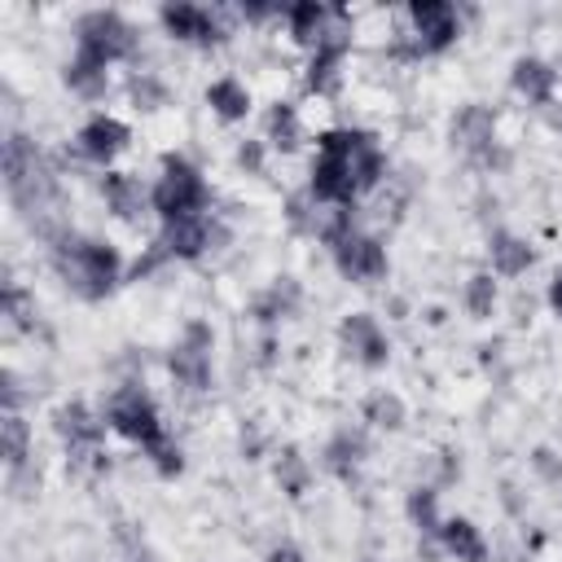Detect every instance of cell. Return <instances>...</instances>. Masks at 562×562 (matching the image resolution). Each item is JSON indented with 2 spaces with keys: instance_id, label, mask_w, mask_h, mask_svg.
Instances as JSON below:
<instances>
[{
  "instance_id": "cell-1",
  "label": "cell",
  "mask_w": 562,
  "mask_h": 562,
  "mask_svg": "<svg viewBox=\"0 0 562 562\" xmlns=\"http://www.w3.org/2000/svg\"><path fill=\"white\" fill-rule=\"evenodd\" d=\"M53 268L66 281V290H75L88 303L105 299L123 277L119 250L101 237H79V233H57L53 237Z\"/></svg>"
},
{
  "instance_id": "cell-2",
  "label": "cell",
  "mask_w": 562,
  "mask_h": 562,
  "mask_svg": "<svg viewBox=\"0 0 562 562\" xmlns=\"http://www.w3.org/2000/svg\"><path fill=\"white\" fill-rule=\"evenodd\" d=\"M351 145L356 127H329L316 136V162H312V184L307 193L321 206H351L360 198V180L351 167Z\"/></svg>"
},
{
  "instance_id": "cell-3",
  "label": "cell",
  "mask_w": 562,
  "mask_h": 562,
  "mask_svg": "<svg viewBox=\"0 0 562 562\" xmlns=\"http://www.w3.org/2000/svg\"><path fill=\"white\" fill-rule=\"evenodd\" d=\"M132 53H136V31L123 13L92 9V13L79 18V26H75V57L79 61H92V66L110 70L114 61H123Z\"/></svg>"
},
{
  "instance_id": "cell-4",
  "label": "cell",
  "mask_w": 562,
  "mask_h": 562,
  "mask_svg": "<svg viewBox=\"0 0 562 562\" xmlns=\"http://www.w3.org/2000/svg\"><path fill=\"white\" fill-rule=\"evenodd\" d=\"M4 189L13 198L18 211H40L53 198V167L44 162V154L26 140V136H9L4 140Z\"/></svg>"
},
{
  "instance_id": "cell-5",
  "label": "cell",
  "mask_w": 562,
  "mask_h": 562,
  "mask_svg": "<svg viewBox=\"0 0 562 562\" xmlns=\"http://www.w3.org/2000/svg\"><path fill=\"white\" fill-rule=\"evenodd\" d=\"M211 202V189L202 180V171L180 158V154H167L162 158V176L154 184V211L162 220H180V215H202Z\"/></svg>"
},
{
  "instance_id": "cell-6",
  "label": "cell",
  "mask_w": 562,
  "mask_h": 562,
  "mask_svg": "<svg viewBox=\"0 0 562 562\" xmlns=\"http://www.w3.org/2000/svg\"><path fill=\"white\" fill-rule=\"evenodd\" d=\"M105 422H110V430H119L123 439H132L140 452H149L154 443H162L167 439V426H162V417H158V408H154V400L145 395V386H119L114 395H110V404H105V413H101Z\"/></svg>"
},
{
  "instance_id": "cell-7",
  "label": "cell",
  "mask_w": 562,
  "mask_h": 562,
  "mask_svg": "<svg viewBox=\"0 0 562 562\" xmlns=\"http://www.w3.org/2000/svg\"><path fill=\"white\" fill-rule=\"evenodd\" d=\"M211 347H215V334H211L206 321H189L180 329V338L171 347V360H167L180 386H189V391L211 386Z\"/></svg>"
},
{
  "instance_id": "cell-8",
  "label": "cell",
  "mask_w": 562,
  "mask_h": 562,
  "mask_svg": "<svg viewBox=\"0 0 562 562\" xmlns=\"http://www.w3.org/2000/svg\"><path fill=\"white\" fill-rule=\"evenodd\" d=\"M171 259H202L206 250H220L228 241V228L215 215H180V220H162V237Z\"/></svg>"
},
{
  "instance_id": "cell-9",
  "label": "cell",
  "mask_w": 562,
  "mask_h": 562,
  "mask_svg": "<svg viewBox=\"0 0 562 562\" xmlns=\"http://www.w3.org/2000/svg\"><path fill=\"white\" fill-rule=\"evenodd\" d=\"M452 140L465 158H474L483 167H505V154L496 145V114L487 105H465L452 119Z\"/></svg>"
},
{
  "instance_id": "cell-10",
  "label": "cell",
  "mask_w": 562,
  "mask_h": 562,
  "mask_svg": "<svg viewBox=\"0 0 562 562\" xmlns=\"http://www.w3.org/2000/svg\"><path fill=\"white\" fill-rule=\"evenodd\" d=\"M334 268L347 277V281H356V285H373V281H382L386 277V246L378 241V237H369V233H347V237H338L334 246Z\"/></svg>"
},
{
  "instance_id": "cell-11",
  "label": "cell",
  "mask_w": 562,
  "mask_h": 562,
  "mask_svg": "<svg viewBox=\"0 0 562 562\" xmlns=\"http://www.w3.org/2000/svg\"><path fill=\"white\" fill-rule=\"evenodd\" d=\"M408 18H413V48L417 53H443L461 35V18L448 0H413Z\"/></svg>"
},
{
  "instance_id": "cell-12",
  "label": "cell",
  "mask_w": 562,
  "mask_h": 562,
  "mask_svg": "<svg viewBox=\"0 0 562 562\" xmlns=\"http://www.w3.org/2000/svg\"><path fill=\"white\" fill-rule=\"evenodd\" d=\"M338 342H342V351H347L356 364H364V369H382L386 356H391V342H386L378 316H369V312H351V316H342V325H338Z\"/></svg>"
},
{
  "instance_id": "cell-13",
  "label": "cell",
  "mask_w": 562,
  "mask_h": 562,
  "mask_svg": "<svg viewBox=\"0 0 562 562\" xmlns=\"http://www.w3.org/2000/svg\"><path fill=\"white\" fill-rule=\"evenodd\" d=\"M158 22L171 40H184V44H220L224 40V26L211 9L202 4H189V0H171L158 9Z\"/></svg>"
},
{
  "instance_id": "cell-14",
  "label": "cell",
  "mask_w": 562,
  "mask_h": 562,
  "mask_svg": "<svg viewBox=\"0 0 562 562\" xmlns=\"http://www.w3.org/2000/svg\"><path fill=\"white\" fill-rule=\"evenodd\" d=\"M127 140H132V127H127L123 119H114V114H92V119L79 127L75 149H79V158H88V162H97V167H110V162L127 149Z\"/></svg>"
},
{
  "instance_id": "cell-15",
  "label": "cell",
  "mask_w": 562,
  "mask_h": 562,
  "mask_svg": "<svg viewBox=\"0 0 562 562\" xmlns=\"http://www.w3.org/2000/svg\"><path fill=\"white\" fill-rule=\"evenodd\" d=\"M101 198L119 220H140L145 211H154V189H145L136 176L127 171H105L101 176Z\"/></svg>"
},
{
  "instance_id": "cell-16",
  "label": "cell",
  "mask_w": 562,
  "mask_h": 562,
  "mask_svg": "<svg viewBox=\"0 0 562 562\" xmlns=\"http://www.w3.org/2000/svg\"><path fill=\"white\" fill-rule=\"evenodd\" d=\"M110 422L97 417L88 404H61L57 408V435L66 439V448H101Z\"/></svg>"
},
{
  "instance_id": "cell-17",
  "label": "cell",
  "mask_w": 562,
  "mask_h": 562,
  "mask_svg": "<svg viewBox=\"0 0 562 562\" xmlns=\"http://www.w3.org/2000/svg\"><path fill=\"white\" fill-rule=\"evenodd\" d=\"M509 83L518 97H527L531 105H549L553 92H558V70L540 57H518L514 70H509Z\"/></svg>"
},
{
  "instance_id": "cell-18",
  "label": "cell",
  "mask_w": 562,
  "mask_h": 562,
  "mask_svg": "<svg viewBox=\"0 0 562 562\" xmlns=\"http://www.w3.org/2000/svg\"><path fill=\"white\" fill-rule=\"evenodd\" d=\"M487 255H492V272L496 277H522L531 268V259H536L531 246L518 233H505V228H496L487 237Z\"/></svg>"
},
{
  "instance_id": "cell-19",
  "label": "cell",
  "mask_w": 562,
  "mask_h": 562,
  "mask_svg": "<svg viewBox=\"0 0 562 562\" xmlns=\"http://www.w3.org/2000/svg\"><path fill=\"white\" fill-rule=\"evenodd\" d=\"M439 544L457 558V562H487V540L470 518H443L439 527Z\"/></svg>"
},
{
  "instance_id": "cell-20",
  "label": "cell",
  "mask_w": 562,
  "mask_h": 562,
  "mask_svg": "<svg viewBox=\"0 0 562 562\" xmlns=\"http://www.w3.org/2000/svg\"><path fill=\"white\" fill-rule=\"evenodd\" d=\"M206 105H211L224 123H237V119L250 114V88H246L241 79H233V75H220V79L206 88Z\"/></svg>"
},
{
  "instance_id": "cell-21",
  "label": "cell",
  "mask_w": 562,
  "mask_h": 562,
  "mask_svg": "<svg viewBox=\"0 0 562 562\" xmlns=\"http://www.w3.org/2000/svg\"><path fill=\"white\" fill-rule=\"evenodd\" d=\"M285 26H290V35H294L299 44L316 48L321 35H325V26H329V9L316 4V0H299V4L285 9Z\"/></svg>"
},
{
  "instance_id": "cell-22",
  "label": "cell",
  "mask_w": 562,
  "mask_h": 562,
  "mask_svg": "<svg viewBox=\"0 0 562 562\" xmlns=\"http://www.w3.org/2000/svg\"><path fill=\"white\" fill-rule=\"evenodd\" d=\"M360 461H364V435L360 430H338L325 443V470H334L338 479H356Z\"/></svg>"
},
{
  "instance_id": "cell-23",
  "label": "cell",
  "mask_w": 562,
  "mask_h": 562,
  "mask_svg": "<svg viewBox=\"0 0 562 562\" xmlns=\"http://www.w3.org/2000/svg\"><path fill=\"white\" fill-rule=\"evenodd\" d=\"M351 167H356V180H360V193L373 189L386 171V158H382V145L373 132H360L356 127V145H351Z\"/></svg>"
},
{
  "instance_id": "cell-24",
  "label": "cell",
  "mask_w": 562,
  "mask_h": 562,
  "mask_svg": "<svg viewBox=\"0 0 562 562\" xmlns=\"http://www.w3.org/2000/svg\"><path fill=\"white\" fill-rule=\"evenodd\" d=\"M342 57L347 53H338V48H316L312 61H307V92L334 97L338 83H342Z\"/></svg>"
},
{
  "instance_id": "cell-25",
  "label": "cell",
  "mask_w": 562,
  "mask_h": 562,
  "mask_svg": "<svg viewBox=\"0 0 562 562\" xmlns=\"http://www.w3.org/2000/svg\"><path fill=\"white\" fill-rule=\"evenodd\" d=\"M263 132H268V140H272L277 149H285V154L303 145V123H299V110H294L290 101H277V105L268 110Z\"/></svg>"
},
{
  "instance_id": "cell-26",
  "label": "cell",
  "mask_w": 562,
  "mask_h": 562,
  "mask_svg": "<svg viewBox=\"0 0 562 562\" xmlns=\"http://www.w3.org/2000/svg\"><path fill=\"white\" fill-rule=\"evenodd\" d=\"M277 483H281L285 496H303L307 492L312 465H307V457L299 448H281V457H277Z\"/></svg>"
},
{
  "instance_id": "cell-27",
  "label": "cell",
  "mask_w": 562,
  "mask_h": 562,
  "mask_svg": "<svg viewBox=\"0 0 562 562\" xmlns=\"http://www.w3.org/2000/svg\"><path fill=\"white\" fill-rule=\"evenodd\" d=\"M404 417H408V408H404V400H400L395 391H373V395L364 400V422H373V426H382V430H400Z\"/></svg>"
},
{
  "instance_id": "cell-28",
  "label": "cell",
  "mask_w": 562,
  "mask_h": 562,
  "mask_svg": "<svg viewBox=\"0 0 562 562\" xmlns=\"http://www.w3.org/2000/svg\"><path fill=\"white\" fill-rule=\"evenodd\" d=\"M26 443H31V426L18 417V413H4L0 422V448H4V465L18 474L22 461H26Z\"/></svg>"
},
{
  "instance_id": "cell-29",
  "label": "cell",
  "mask_w": 562,
  "mask_h": 562,
  "mask_svg": "<svg viewBox=\"0 0 562 562\" xmlns=\"http://www.w3.org/2000/svg\"><path fill=\"white\" fill-rule=\"evenodd\" d=\"M66 83H70V92H79V97L97 101V97L105 92L110 75H105L101 66H92V61H79V57H70V61H66Z\"/></svg>"
},
{
  "instance_id": "cell-30",
  "label": "cell",
  "mask_w": 562,
  "mask_h": 562,
  "mask_svg": "<svg viewBox=\"0 0 562 562\" xmlns=\"http://www.w3.org/2000/svg\"><path fill=\"white\" fill-rule=\"evenodd\" d=\"M294 303H299V285H294L290 277H281V281L255 303V312H259V321H281V316L294 312Z\"/></svg>"
},
{
  "instance_id": "cell-31",
  "label": "cell",
  "mask_w": 562,
  "mask_h": 562,
  "mask_svg": "<svg viewBox=\"0 0 562 562\" xmlns=\"http://www.w3.org/2000/svg\"><path fill=\"white\" fill-rule=\"evenodd\" d=\"M408 518H413L426 536H439V527H443V518H439V492L413 487V492H408Z\"/></svg>"
},
{
  "instance_id": "cell-32",
  "label": "cell",
  "mask_w": 562,
  "mask_h": 562,
  "mask_svg": "<svg viewBox=\"0 0 562 562\" xmlns=\"http://www.w3.org/2000/svg\"><path fill=\"white\" fill-rule=\"evenodd\" d=\"M492 307H496V281H492V272H474L465 281V312L474 321H483V316H492Z\"/></svg>"
},
{
  "instance_id": "cell-33",
  "label": "cell",
  "mask_w": 562,
  "mask_h": 562,
  "mask_svg": "<svg viewBox=\"0 0 562 562\" xmlns=\"http://www.w3.org/2000/svg\"><path fill=\"white\" fill-rule=\"evenodd\" d=\"M127 92H132V105H136V110H145V114L167 105V83H162L158 75H149V70H140V75L127 83Z\"/></svg>"
},
{
  "instance_id": "cell-34",
  "label": "cell",
  "mask_w": 562,
  "mask_h": 562,
  "mask_svg": "<svg viewBox=\"0 0 562 562\" xmlns=\"http://www.w3.org/2000/svg\"><path fill=\"white\" fill-rule=\"evenodd\" d=\"M145 457H149V461H154V470H158V474H162V479H176V474H180V470H184V457H180V443H176V439H171V435H167V439H162V443H154V448H149V452H145Z\"/></svg>"
},
{
  "instance_id": "cell-35",
  "label": "cell",
  "mask_w": 562,
  "mask_h": 562,
  "mask_svg": "<svg viewBox=\"0 0 562 562\" xmlns=\"http://www.w3.org/2000/svg\"><path fill=\"white\" fill-rule=\"evenodd\" d=\"M167 259H171V255H167V246H162V241H149V250H145V255H140V259L132 263V277L140 281V277H149V272H158V268H162Z\"/></svg>"
},
{
  "instance_id": "cell-36",
  "label": "cell",
  "mask_w": 562,
  "mask_h": 562,
  "mask_svg": "<svg viewBox=\"0 0 562 562\" xmlns=\"http://www.w3.org/2000/svg\"><path fill=\"white\" fill-rule=\"evenodd\" d=\"M531 465H536V470H540V474H544L549 483H562V461H558V457H553L549 448H536V457H531Z\"/></svg>"
},
{
  "instance_id": "cell-37",
  "label": "cell",
  "mask_w": 562,
  "mask_h": 562,
  "mask_svg": "<svg viewBox=\"0 0 562 562\" xmlns=\"http://www.w3.org/2000/svg\"><path fill=\"white\" fill-rule=\"evenodd\" d=\"M237 162H241L246 171H263V149H259V140H246V145L237 149Z\"/></svg>"
},
{
  "instance_id": "cell-38",
  "label": "cell",
  "mask_w": 562,
  "mask_h": 562,
  "mask_svg": "<svg viewBox=\"0 0 562 562\" xmlns=\"http://www.w3.org/2000/svg\"><path fill=\"white\" fill-rule=\"evenodd\" d=\"M268 562H307L294 544H277V549H268Z\"/></svg>"
},
{
  "instance_id": "cell-39",
  "label": "cell",
  "mask_w": 562,
  "mask_h": 562,
  "mask_svg": "<svg viewBox=\"0 0 562 562\" xmlns=\"http://www.w3.org/2000/svg\"><path fill=\"white\" fill-rule=\"evenodd\" d=\"M549 307H553V316H562V272L549 281Z\"/></svg>"
}]
</instances>
